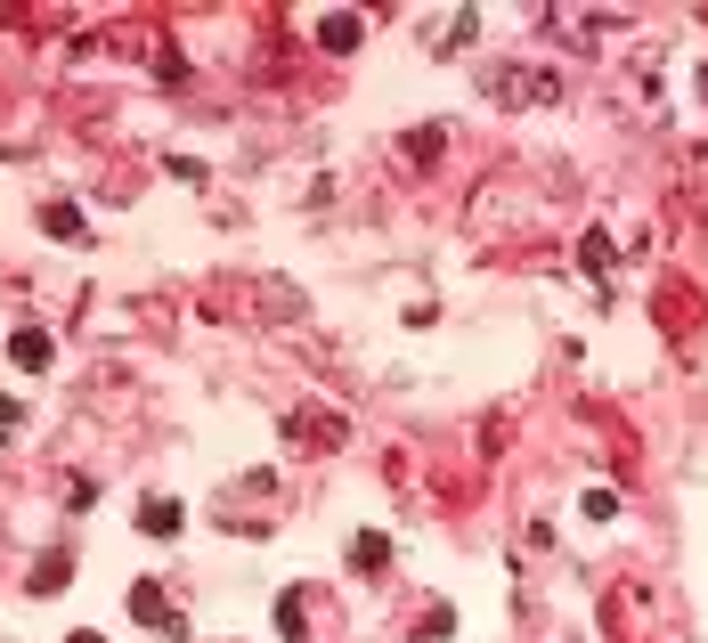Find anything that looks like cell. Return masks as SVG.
<instances>
[{"label":"cell","instance_id":"7c38bea8","mask_svg":"<svg viewBox=\"0 0 708 643\" xmlns=\"http://www.w3.org/2000/svg\"><path fill=\"white\" fill-rule=\"evenodd\" d=\"M74 643H107V635H98V628H81V635H74Z\"/></svg>","mask_w":708,"mask_h":643},{"label":"cell","instance_id":"30bf717a","mask_svg":"<svg viewBox=\"0 0 708 643\" xmlns=\"http://www.w3.org/2000/svg\"><path fill=\"white\" fill-rule=\"evenodd\" d=\"M66 578H74V563H66V554H50V563L33 570V595H57V587H66Z\"/></svg>","mask_w":708,"mask_h":643},{"label":"cell","instance_id":"3957f363","mask_svg":"<svg viewBox=\"0 0 708 643\" xmlns=\"http://www.w3.org/2000/svg\"><path fill=\"white\" fill-rule=\"evenodd\" d=\"M489 90H497V98H562V81H554V74H497Z\"/></svg>","mask_w":708,"mask_h":643},{"label":"cell","instance_id":"277c9868","mask_svg":"<svg viewBox=\"0 0 708 643\" xmlns=\"http://www.w3.org/2000/svg\"><path fill=\"white\" fill-rule=\"evenodd\" d=\"M139 530L148 537H179V505L172 497H148V505H139Z\"/></svg>","mask_w":708,"mask_h":643},{"label":"cell","instance_id":"8fae6325","mask_svg":"<svg viewBox=\"0 0 708 643\" xmlns=\"http://www.w3.org/2000/svg\"><path fill=\"white\" fill-rule=\"evenodd\" d=\"M17 424H25V407H17V400H0V440H9Z\"/></svg>","mask_w":708,"mask_h":643},{"label":"cell","instance_id":"6da1fadb","mask_svg":"<svg viewBox=\"0 0 708 643\" xmlns=\"http://www.w3.org/2000/svg\"><path fill=\"white\" fill-rule=\"evenodd\" d=\"M285 432H294V448H302V456H318V448H342V432H350V424L335 416V407H302V416L285 424Z\"/></svg>","mask_w":708,"mask_h":643},{"label":"cell","instance_id":"7a4b0ae2","mask_svg":"<svg viewBox=\"0 0 708 643\" xmlns=\"http://www.w3.org/2000/svg\"><path fill=\"white\" fill-rule=\"evenodd\" d=\"M131 619H148L155 635H187V619H179L172 603H163V587H155V578H139V587H131Z\"/></svg>","mask_w":708,"mask_h":643},{"label":"cell","instance_id":"ba28073f","mask_svg":"<svg viewBox=\"0 0 708 643\" xmlns=\"http://www.w3.org/2000/svg\"><path fill=\"white\" fill-rule=\"evenodd\" d=\"M318 41H326V50H359V17H318Z\"/></svg>","mask_w":708,"mask_h":643},{"label":"cell","instance_id":"5b68a950","mask_svg":"<svg viewBox=\"0 0 708 643\" xmlns=\"http://www.w3.org/2000/svg\"><path fill=\"white\" fill-rule=\"evenodd\" d=\"M350 563H359V570H391V537L359 530V537H350Z\"/></svg>","mask_w":708,"mask_h":643},{"label":"cell","instance_id":"52a82bcc","mask_svg":"<svg viewBox=\"0 0 708 643\" xmlns=\"http://www.w3.org/2000/svg\"><path fill=\"white\" fill-rule=\"evenodd\" d=\"M277 628H285V643H309V595H285V603H277Z\"/></svg>","mask_w":708,"mask_h":643},{"label":"cell","instance_id":"8992f818","mask_svg":"<svg viewBox=\"0 0 708 643\" xmlns=\"http://www.w3.org/2000/svg\"><path fill=\"white\" fill-rule=\"evenodd\" d=\"M9 359H17V367H50V335H41V326H17Z\"/></svg>","mask_w":708,"mask_h":643},{"label":"cell","instance_id":"9c48e42d","mask_svg":"<svg viewBox=\"0 0 708 643\" xmlns=\"http://www.w3.org/2000/svg\"><path fill=\"white\" fill-rule=\"evenodd\" d=\"M41 228L66 237V244H81V212H74V204H41Z\"/></svg>","mask_w":708,"mask_h":643}]
</instances>
